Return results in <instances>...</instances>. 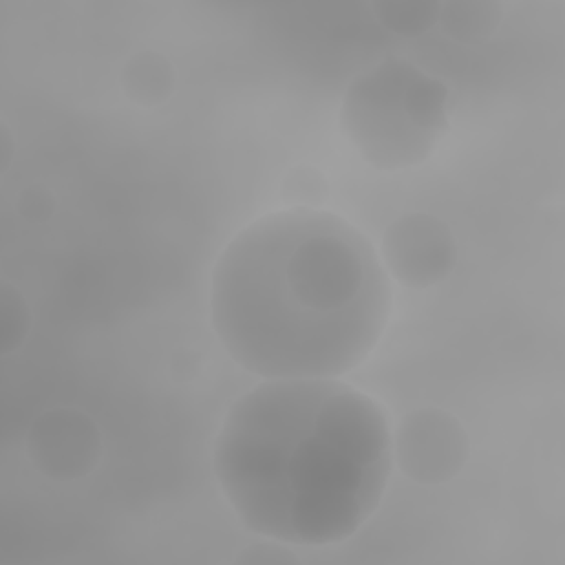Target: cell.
I'll return each instance as SVG.
<instances>
[{
    "label": "cell",
    "instance_id": "obj_3",
    "mask_svg": "<svg viewBox=\"0 0 565 565\" xmlns=\"http://www.w3.org/2000/svg\"><path fill=\"white\" fill-rule=\"evenodd\" d=\"M342 121L369 161L406 166L424 159L441 132L446 88L404 62H384L349 88Z\"/></svg>",
    "mask_w": 565,
    "mask_h": 565
},
{
    "label": "cell",
    "instance_id": "obj_1",
    "mask_svg": "<svg viewBox=\"0 0 565 565\" xmlns=\"http://www.w3.org/2000/svg\"><path fill=\"white\" fill-rule=\"evenodd\" d=\"M386 274L340 216L289 210L258 218L212 274V324L227 353L269 380L333 377L358 366L388 316Z\"/></svg>",
    "mask_w": 565,
    "mask_h": 565
},
{
    "label": "cell",
    "instance_id": "obj_2",
    "mask_svg": "<svg viewBox=\"0 0 565 565\" xmlns=\"http://www.w3.org/2000/svg\"><path fill=\"white\" fill-rule=\"evenodd\" d=\"M388 470L386 415L331 377L256 386L232 406L214 446V475L241 521L291 545L353 534Z\"/></svg>",
    "mask_w": 565,
    "mask_h": 565
}]
</instances>
